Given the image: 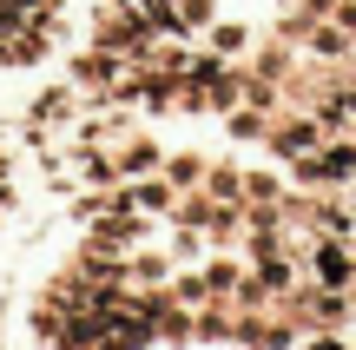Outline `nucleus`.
<instances>
[{
    "label": "nucleus",
    "instance_id": "f257e3e1",
    "mask_svg": "<svg viewBox=\"0 0 356 350\" xmlns=\"http://www.w3.org/2000/svg\"><path fill=\"white\" fill-rule=\"evenodd\" d=\"M310 172H323V179H356V145H330L323 159H310Z\"/></svg>",
    "mask_w": 356,
    "mask_h": 350
},
{
    "label": "nucleus",
    "instance_id": "f03ea898",
    "mask_svg": "<svg viewBox=\"0 0 356 350\" xmlns=\"http://www.w3.org/2000/svg\"><path fill=\"white\" fill-rule=\"evenodd\" d=\"M310 271H317V278H330V285H343V278H350V264H343V251H337V245H317V251H310Z\"/></svg>",
    "mask_w": 356,
    "mask_h": 350
},
{
    "label": "nucleus",
    "instance_id": "7ed1b4c3",
    "mask_svg": "<svg viewBox=\"0 0 356 350\" xmlns=\"http://www.w3.org/2000/svg\"><path fill=\"white\" fill-rule=\"evenodd\" d=\"M211 47L218 53H238L244 47V26H211Z\"/></svg>",
    "mask_w": 356,
    "mask_h": 350
},
{
    "label": "nucleus",
    "instance_id": "20e7f679",
    "mask_svg": "<svg viewBox=\"0 0 356 350\" xmlns=\"http://www.w3.org/2000/svg\"><path fill=\"white\" fill-rule=\"evenodd\" d=\"M257 271H264V285H291V264L270 258V251H264V264H257Z\"/></svg>",
    "mask_w": 356,
    "mask_h": 350
},
{
    "label": "nucleus",
    "instance_id": "39448f33",
    "mask_svg": "<svg viewBox=\"0 0 356 350\" xmlns=\"http://www.w3.org/2000/svg\"><path fill=\"white\" fill-rule=\"evenodd\" d=\"M310 350H343V344H330V337H317V344H310Z\"/></svg>",
    "mask_w": 356,
    "mask_h": 350
}]
</instances>
